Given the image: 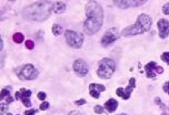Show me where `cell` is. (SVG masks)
Segmentation results:
<instances>
[{
	"mask_svg": "<svg viewBox=\"0 0 169 115\" xmlns=\"http://www.w3.org/2000/svg\"><path fill=\"white\" fill-rule=\"evenodd\" d=\"M117 108H118V102H117L116 100H114V99L108 100L106 102V104H105V108H106L107 112H109V113L115 112L116 110H117Z\"/></svg>",
	"mask_w": 169,
	"mask_h": 115,
	"instance_id": "4fadbf2b",
	"label": "cell"
},
{
	"mask_svg": "<svg viewBox=\"0 0 169 115\" xmlns=\"http://www.w3.org/2000/svg\"><path fill=\"white\" fill-rule=\"evenodd\" d=\"M13 102V99H12L11 96L9 95V96H7V104H9V103H12Z\"/></svg>",
	"mask_w": 169,
	"mask_h": 115,
	"instance_id": "f1b7e54d",
	"label": "cell"
},
{
	"mask_svg": "<svg viewBox=\"0 0 169 115\" xmlns=\"http://www.w3.org/2000/svg\"><path fill=\"white\" fill-rule=\"evenodd\" d=\"M69 115H80V113H79V112H76L75 111V112H71Z\"/></svg>",
	"mask_w": 169,
	"mask_h": 115,
	"instance_id": "f546056e",
	"label": "cell"
},
{
	"mask_svg": "<svg viewBox=\"0 0 169 115\" xmlns=\"http://www.w3.org/2000/svg\"><path fill=\"white\" fill-rule=\"evenodd\" d=\"M37 113V110H29L25 113V115H35Z\"/></svg>",
	"mask_w": 169,
	"mask_h": 115,
	"instance_id": "484cf974",
	"label": "cell"
},
{
	"mask_svg": "<svg viewBox=\"0 0 169 115\" xmlns=\"http://www.w3.org/2000/svg\"><path fill=\"white\" fill-rule=\"evenodd\" d=\"M48 108H49V103H48V102H43V103L40 105V110H42V111L47 110Z\"/></svg>",
	"mask_w": 169,
	"mask_h": 115,
	"instance_id": "603a6c76",
	"label": "cell"
},
{
	"mask_svg": "<svg viewBox=\"0 0 169 115\" xmlns=\"http://www.w3.org/2000/svg\"><path fill=\"white\" fill-rule=\"evenodd\" d=\"M7 115H12V114H11V113H8V114H7Z\"/></svg>",
	"mask_w": 169,
	"mask_h": 115,
	"instance_id": "1f68e13d",
	"label": "cell"
},
{
	"mask_svg": "<svg viewBox=\"0 0 169 115\" xmlns=\"http://www.w3.org/2000/svg\"><path fill=\"white\" fill-rule=\"evenodd\" d=\"M38 99L39 100H45L46 99V93H43V92H39L38 93Z\"/></svg>",
	"mask_w": 169,
	"mask_h": 115,
	"instance_id": "cb8c5ba5",
	"label": "cell"
},
{
	"mask_svg": "<svg viewBox=\"0 0 169 115\" xmlns=\"http://www.w3.org/2000/svg\"><path fill=\"white\" fill-rule=\"evenodd\" d=\"M13 41L16 43H21L24 41V35L21 33H15L13 35Z\"/></svg>",
	"mask_w": 169,
	"mask_h": 115,
	"instance_id": "e0dca14e",
	"label": "cell"
},
{
	"mask_svg": "<svg viewBox=\"0 0 169 115\" xmlns=\"http://www.w3.org/2000/svg\"><path fill=\"white\" fill-rule=\"evenodd\" d=\"M119 115H126V114H119Z\"/></svg>",
	"mask_w": 169,
	"mask_h": 115,
	"instance_id": "d6a6232c",
	"label": "cell"
},
{
	"mask_svg": "<svg viewBox=\"0 0 169 115\" xmlns=\"http://www.w3.org/2000/svg\"><path fill=\"white\" fill-rule=\"evenodd\" d=\"M63 31V27H60L59 24H54V27H52V33L55 35H59Z\"/></svg>",
	"mask_w": 169,
	"mask_h": 115,
	"instance_id": "2e32d148",
	"label": "cell"
},
{
	"mask_svg": "<svg viewBox=\"0 0 169 115\" xmlns=\"http://www.w3.org/2000/svg\"><path fill=\"white\" fill-rule=\"evenodd\" d=\"M50 6V2H36L30 4L24 10L25 18L34 21H43L48 19L52 10Z\"/></svg>",
	"mask_w": 169,
	"mask_h": 115,
	"instance_id": "7a4b0ae2",
	"label": "cell"
},
{
	"mask_svg": "<svg viewBox=\"0 0 169 115\" xmlns=\"http://www.w3.org/2000/svg\"><path fill=\"white\" fill-rule=\"evenodd\" d=\"M145 1H115V4L120 7L121 9H125V8H129V7H136V6H140V4H144Z\"/></svg>",
	"mask_w": 169,
	"mask_h": 115,
	"instance_id": "7c38bea8",
	"label": "cell"
},
{
	"mask_svg": "<svg viewBox=\"0 0 169 115\" xmlns=\"http://www.w3.org/2000/svg\"><path fill=\"white\" fill-rule=\"evenodd\" d=\"M161 60L164 62H166L167 64H169V52H165V53L161 55Z\"/></svg>",
	"mask_w": 169,
	"mask_h": 115,
	"instance_id": "d6986e66",
	"label": "cell"
},
{
	"mask_svg": "<svg viewBox=\"0 0 169 115\" xmlns=\"http://www.w3.org/2000/svg\"><path fill=\"white\" fill-rule=\"evenodd\" d=\"M10 91H11V88H6L2 90V92H1V100H4V99H6L7 96L10 95Z\"/></svg>",
	"mask_w": 169,
	"mask_h": 115,
	"instance_id": "ac0fdd59",
	"label": "cell"
},
{
	"mask_svg": "<svg viewBox=\"0 0 169 115\" xmlns=\"http://www.w3.org/2000/svg\"><path fill=\"white\" fill-rule=\"evenodd\" d=\"M151 27V18L147 15H140L138 17L136 24H133L130 27L122 30L121 35L124 37H131V35H140L146 31H148Z\"/></svg>",
	"mask_w": 169,
	"mask_h": 115,
	"instance_id": "3957f363",
	"label": "cell"
},
{
	"mask_svg": "<svg viewBox=\"0 0 169 115\" xmlns=\"http://www.w3.org/2000/svg\"><path fill=\"white\" fill-rule=\"evenodd\" d=\"M2 39H1V40H0V49H2V46H4V44H2Z\"/></svg>",
	"mask_w": 169,
	"mask_h": 115,
	"instance_id": "4dcf8cb0",
	"label": "cell"
},
{
	"mask_svg": "<svg viewBox=\"0 0 169 115\" xmlns=\"http://www.w3.org/2000/svg\"><path fill=\"white\" fill-rule=\"evenodd\" d=\"M162 12H164L165 15H169V2L166 4L165 6L162 7Z\"/></svg>",
	"mask_w": 169,
	"mask_h": 115,
	"instance_id": "7402d4cb",
	"label": "cell"
},
{
	"mask_svg": "<svg viewBox=\"0 0 169 115\" xmlns=\"http://www.w3.org/2000/svg\"><path fill=\"white\" fill-rule=\"evenodd\" d=\"M65 37H66V41H67V43L70 46L76 48V49L81 48V46H83V35L77 33V32H75V31L68 30V31H66Z\"/></svg>",
	"mask_w": 169,
	"mask_h": 115,
	"instance_id": "5b68a950",
	"label": "cell"
},
{
	"mask_svg": "<svg viewBox=\"0 0 169 115\" xmlns=\"http://www.w3.org/2000/svg\"><path fill=\"white\" fill-rule=\"evenodd\" d=\"M135 88H136V80H135L134 77H131V79L129 80V85H128L126 88H117L116 93H117V95L122 97V99L128 100V99L130 97V94H131V92L134 91Z\"/></svg>",
	"mask_w": 169,
	"mask_h": 115,
	"instance_id": "ba28073f",
	"label": "cell"
},
{
	"mask_svg": "<svg viewBox=\"0 0 169 115\" xmlns=\"http://www.w3.org/2000/svg\"><path fill=\"white\" fill-rule=\"evenodd\" d=\"M115 69H116V63L114 60L106 58V59H102L99 63L97 74L101 79H109L114 74Z\"/></svg>",
	"mask_w": 169,
	"mask_h": 115,
	"instance_id": "277c9868",
	"label": "cell"
},
{
	"mask_svg": "<svg viewBox=\"0 0 169 115\" xmlns=\"http://www.w3.org/2000/svg\"><path fill=\"white\" fill-rule=\"evenodd\" d=\"M86 13L87 20L83 24L85 31L87 35H95L100 30L103 21V11L101 6L96 1H90L86 6Z\"/></svg>",
	"mask_w": 169,
	"mask_h": 115,
	"instance_id": "6da1fadb",
	"label": "cell"
},
{
	"mask_svg": "<svg viewBox=\"0 0 169 115\" xmlns=\"http://www.w3.org/2000/svg\"><path fill=\"white\" fill-rule=\"evenodd\" d=\"M106 88H105V85L102 84H96V83H92L89 86V92H90V95L95 99H98L99 97V93L103 92Z\"/></svg>",
	"mask_w": 169,
	"mask_h": 115,
	"instance_id": "8fae6325",
	"label": "cell"
},
{
	"mask_svg": "<svg viewBox=\"0 0 169 115\" xmlns=\"http://www.w3.org/2000/svg\"><path fill=\"white\" fill-rule=\"evenodd\" d=\"M95 112L98 113V114H101L102 112H103V108L100 106V105H97V106H95Z\"/></svg>",
	"mask_w": 169,
	"mask_h": 115,
	"instance_id": "44dd1931",
	"label": "cell"
},
{
	"mask_svg": "<svg viewBox=\"0 0 169 115\" xmlns=\"http://www.w3.org/2000/svg\"><path fill=\"white\" fill-rule=\"evenodd\" d=\"M74 71L79 77H85L88 73V65H87V63L83 60L78 59L74 63Z\"/></svg>",
	"mask_w": 169,
	"mask_h": 115,
	"instance_id": "9c48e42d",
	"label": "cell"
},
{
	"mask_svg": "<svg viewBox=\"0 0 169 115\" xmlns=\"http://www.w3.org/2000/svg\"><path fill=\"white\" fill-rule=\"evenodd\" d=\"M156 66H157V64H156L155 62H150V63H148V64L146 65L145 70H146V73H147V77L151 79V77H156V73L153 72L155 69H156Z\"/></svg>",
	"mask_w": 169,
	"mask_h": 115,
	"instance_id": "5bb4252c",
	"label": "cell"
},
{
	"mask_svg": "<svg viewBox=\"0 0 169 115\" xmlns=\"http://www.w3.org/2000/svg\"><path fill=\"white\" fill-rule=\"evenodd\" d=\"M85 103H86V100H83V99L76 101V104H77V105H83V104H85Z\"/></svg>",
	"mask_w": 169,
	"mask_h": 115,
	"instance_id": "4316f807",
	"label": "cell"
},
{
	"mask_svg": "<svg viewBox=\"0 0 169 115\" xmlns=\"http://www.w3.org/2000/svg\"><path fill=\"white\" fill-rule=\"evenodd\" d=\"M19 77L21 80H35L36 77H38V71L35 69L34 65L27 64L22 68Z\"/></svg>",
	"mask_w": 169,
	"mask_h": 115,
	"instance_id": "8992f818",
	"label": "cell"
},
{
	"mask_svg": "<svg viewBox=\"0 0 169 115\" xmlns=\"http://www.w3.org/2000/svg\"><path fill=\"white\" fill-rule=\"evenodd\" d=\"M164 91H165L167 94H169V81L168 82H166L165 85H164Z\"/></svg>",
	"mask_w": 169,
	"mask_h": 115,
	"instance_id": "d4e9b609",
	"label": "cell"
},
{
	"mask_svg": "<svg viewBox=\"0 0 169 115\" xmlns=\"http://www.w3.org/2000/svg\"><path fill=\"white\" fill-rule=\"evenodd\" d=\"M34 46H35L34 41H31V40H27V41H26V48H27V49L32 50V49H34Z\"/></svg>",
	"mask_w": 169,
	"mask_h": 115,
	"instance_id": "ffe728a7",
	"label": "cell"
},
{
	"mask_svg": "<svg viewBox=\"0 0 169 115\" xmlns=\"http://www.w3.org/2000/svg\"><path fill=\"white\" fill-rule=\"evenodd\" d=\"M118 30L116 28H110L109 30L106 31V33L103 35V38L101 40V44L103 46H109L111 43H114L118 39Z\"/></svg>",
	"mask_w": 169,
	"mask_h": 115,
	"instance_id": "52a82bcc",
	"label": "cell"
},
{
	"mask_svg": "<svg viewBox=\"0 0 169 115\" xmlns=\"http://www.w3.org/2000/svg\"><path fill=\"white\" fill-rule=\"evenodd\" d=\"M158 30L160 38L165 39L169 35V21L166 19H160L158 21Z\"/></svg>",
	"mask_w": 169,
	"mask_h": 115,
	"instance_id": "30bf717a",
	"label": "cell"
},
{
	"mask_svg": "<svg viewBox=\"0 0 169 115\" xmlns=\"http://www.w3.org/2000/svg\"><path fill=\"white\" fill-rule=\"evenodd\" d=\"M52 8V11L55 12V13H63L65 10H66V4H63V2H55V4L51 6Z\"/></svg>",
	"mask_w": 169,
	"mask_h": 115,
	"instance_id": "9a60e30c",
	"label": "cell"
},
{
	"mask_svg": "<svg viewBox=\"0 0 169 115\" xmlns=\"http://www.w3.org/2000/svg\"><path fill=\"white\" fill-rule=\"evenodd\" d=\"M155 71H156V72L157 73H162V71H164V69H162V68H161V66H156V69H155Z\"/></svg>",
	"mask_w": 169,
	"mask_h": 115,
	"instance_id": "83f0119b",
	"label": "cell"
}]
</instances>
